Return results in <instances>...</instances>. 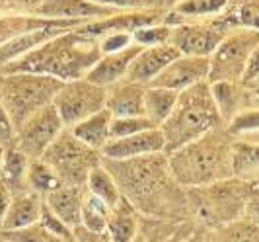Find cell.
Here are the masks:
<instances>
[{
    "label": "cell",
    "mask_w": 259,
    "mask_h": 242,
    "mask_svg": "<svg viewBox=\"0 0 259 242\" xmlns=\"http://www.w3.org/2000/svg\"><path fill=\"white\" fill-rule=\"evenodd\" d=\"M102 166L113 176L121 197L137 213L158 221H183L191 217L187 191L174 180L164 153L129 160L102 158Z\"/></svg>",
    "instance_id": "6da1fadb"
},
{
    "label": "cell",
    "mask_w": 259,
    "mask_h": 242,
    "mask_svg": "<svg viewBox=\"0 0 259 242\" xmlns=\"http://www.w3.org/2000/svg\"><path fill=\"white\" fill-rule=\"evenodd\" d=\"M102 59L98 41L80 29H68L61 36L45 41L37 49L29 51L6 64L0 75L8 73H33L45 75L63 82L86 78L92 66Z\"/></svg>",
    "instance_id": "7a4b0ae2"
},
{
    "label": "cell",
    "mask_w": 259,
    "mask_h": 242,
    "mask_svg": "<svg viewBox=\"0 0 259 242\" xmlns=\"http://www.w3.org/2000/svg\"><path fill=\"white\" fill-rule=\"evenodd\" d=\"M174 180L187 190L210 186L234 176V151L212 131L168 156Z\"/></svg>",
    "instance_id": "3957f363"
},
{
    "label": "cell",
    "mask_w": 259,
    "mask_h": 242,
    "mask_svg": "<svg viewBox=\"0 0 259 242\" xmlns=\"http://www.w3.org/2000/svg\"><path fill=\"white\" fill-rule=\"evenodd\" d=\"M219 117L221 114L212 92L203 82L183 90L182 96H178L174 112L160 125L164 135V153H176L212 131L219 123Z\"/></svg>",
    "instance_id": "277c9868"
},
{
    "label": "cell",
    "mask_w": 259,
    "mask_h": 242,
    "mask_svg": "<svg viewBox=\"0 0 259 242\" xmlns=\"http://www.w3.org/2000/svg\"><path fill=\"white\" fill-rule=\"evenodd\" d=\"M63 84V80L33 73L0 75V102L10 117L14 133L33 114L51 106Z\"/></svg>",
    "instance_id": "5b68a950"
},
{
    "label": "cell",
    "mask_w": 259,
    "mask_h": 242,
    "mask_svg": "<svg viewBox=\"0 0 259 242\" xmlns=\"http://www.w3.org/2000/svg\"><path fill=\"white\" fill-rule=\"evenodd\" d=\"M249 191L251 188L247 184H238L230 180L187 190L191 217L207 230L234 223L244 217Z\"/></svg>",
    "instance_id": "8992f818"
},
{
    "label": "cell",
    "mask_w": 259,
    "mask_h": 242,
    "mask_svg": "<svg viewBox=\"0 0 259 242\" xmlns=\"http://www.w3.org/2000/svg\"><path fill=\"white\" fill-rule=\"evenodd\" d=\"M39 160L51 168L61 184L86 188L90 172L102 164V154L78 141L68 129H65Z\"/></svg>",
    "instance_id": "52a82bcc"
},
{
    "label": "cell",
    "mask_w": 259,
    "mask_h": 242,
    "mask_svg": "<svg viewBox=\"0 0 259 242\" xmlns=\"http://www.w3.org/2000/svg\"><path fill=\"white\" fill-rule=\"evenodd\" d=\"M105 102H107V88L96 86L86 78H78L61 86L53 100V106L65 129H70L80 121H84L86 117L104 110Z\"/></svg>",
    "instance_id": "ba28073f"
},
{
    "label": "cell",
    "mask_w": 259,
    "mask_h": 242,
    "mask_svg": "<svg viewBox=\"0 0 259 242\" xmlns=\"http://www.w3.org/2000/svg\"><path fill=\"white\" fill-rule=\"evenodd\" d=\"M63 131H65V125L57 114L55 106L51 103V106H45L43 110H39L37 114L31 115L26 123L16 131L12 145L20 153L26 154L29 160H39L43 153L53 145V141Z\"/></svg>",
    "instance_id": "9c48e42d"
},
{
    "label": "cell",
    "mask_w": 259,
    "mask_h": 242,
    "mask_svg": "<svg viewBox=\"0 0 259 242\" xmlns=\"http://www.w3.org/2000/svg\"><path fill=\"white\" fill-rule=\"evenodd\" d=\"M257 43V31H240L234 33L232 38L222 39L210 61V78L217 82H226L242 75L246 71L249 55L253 53L251 49H255Z\"/></svg>",
    "instance_id": "30bf717a"
},
{
    "label": "cell",
    "mask_w": 259,
    "mask_h": 242,
    "mask_svg": "<svg viewBox=\"0 0 259 242\" xmlns=\"http://www.w3.org/2000/svg\"><path fill=\"white\" fill-rule=\"evenodd\" d=\"M14 8L24 10L27 16L45 20L84 22L86 18H100L109 14V8L98 6L88 0H12Z\"/></svg>",
    "instance_id": "8fae6325"
},
{
    "label": "cell",
    "mask_w": 259,
    "mask_h": 242,
    "mask_svg": "<svg viewBox=\"0 0 259 242\" xmlns=\"http://www.w3.org/2000/svg\"><path fill=\"white\" fill-rule=\"evenodd\" d=\"M210 73V61L208 57H189L183 55L178 57L174 63H169L158 77L150 82L154 88H166L180 92L187 90L203 82Z\"/></svg>",
    "instance_id": "7c38bea8"
},
{
    "label": "cell",
    "mask_w": 259,
    "mask_h": 242,
    "mask_svg": "<svg viewBox=\"0 0 259 242\" xmlns=\"http://www.w3.org/2000/svg\"><path fill=\"white\" fill-rule=\"evenodd\" d=\"M158 153H164V135L160 127L141 131L123 139H111L102 149V156L111 160H129Z\"/></svg>",
    "instance_id": "4fadbf2b"
},
{
    "label": "cell",
    "mask_w": 259,
    "mask_h": 242,
    "mask_svg": "<svg viewBox=\"0 0 259 242\" xmlns=\"http://www.w3.org/2000/svg\"><path fill=\"white\" fill-rule=\"evenodd\" d=\"M182 53L174 45H152L148 49H141V53L133 59L125 78L135 84H150L169 63H174Z\"/></svg>",
    "instance_id": "5bb4252c"
},
{
    "label": "cell",
    "mask_w": 259,
    "mask_h": 242,
    "mask_svg": "<svg viewBox=\"0 0 259 242\" xmlns=\"http://www.w3.org/2000/svg\"><path fill=\"white\" fill-rule=\"evenodd\" d=\"M222 39V29L214 26H183L171 31V45L189 57H208Z\"/></svg>",
    "instance_id": "9a60e30c"
},
{
    "label": "cell",
    "mask_w": 259,
    "mask_h": 242,
    "mask_svg": "<svg viewBox=\"0 0 259 242\" xmlns=\"http://www.w3.org/2000/svg\"><path fill=\"white\" fill-rule=\"evenodd\" d=\"M139 53H141V47H125L121 51L105 55L92 66V71L86 75V80L96 86H102V88L113 86L127 75L129 64Z\"/></svg>",
    "instance_id": "2e32d148"
},
{
    "label": "cell",
    "mask_w": 259,
    "mask_h": 242,
    "mask_svg": "<svg viewBox=\"0 0 259 242\" xmlns=\"http://www.w3.org/2000/svg\"><path fill=\"white\" fill-rule=\"evenodd\" d=\"M84 193H86V188H82V186L61 184L59 188L49 191L43 197V201L66 227L74 230L80 227V209H82Z\"/></svg>",
    "instance_id": "e0dca14e"
},
{
    "label": "cell",
    "mask_w": 259,
    "mask_h": 242,
    "mask_svg": "<svg viewBox=\"0 0 259 242\" xmlns=\"http://www.w3.org/2000/svg\"><path fill=\"white\" fill-rule=\"evenodd\" d=\"M144 92L141 84L135 82H117L113 90L107 92L105 108L113 117H146L144 110Z\"/></svg>",
    "instance_id": "ac0fdd59"
},
{
    "label": "cell",
    "mask_w": 259,
    "mask_h": 242,
    "mask_svg": "<svg viewBox=\"0 0 259 242\" xmlns=\"http://www.w3.org/2000/svg\"><path fill=\"white\" fill-rule=\"evenodd\" d=\"M43 211V197L33 191H24L12 195L8 211L2 223V232H10V230H20L31 227L39 223Z\"/></svg>",
    "instance_id": "d6986e66"
},
{
    "label": "cell",
    "mask_w": 259,
    "mask_h": 242,
    "mask_svg": "<svg viewBox=\"0 0 259 242\" xmlns=\"http://www.w3.org/2000/svg\"><path fill=\"white\" fill-rule=\"evenodd\" d=\"M53 26L65 27H78L82 22H65V20H45V18H35V16H2L0 18V45L8 43L16 38H22L27 33H33L39 29Z\"/></svg>",
    "instance_id": "ffe728a7"
},
{
    "label": "cell",
    "mask_w": 259,
    "mask_h": 242,
    "mask_svg": "<svg viewBox=\"0 0 259 242\" xmlns=\"http://www.w3.org/2000/svg\"><path fill=\"white\" fill-rule=\"evenodd\" d=\"M189 219H183V221H158L152 219V236H146L141 227H139V234L135 242H208V234L203 238L201 232L207 229H199L191 230L187 229Z\"/></svg>",
    "instance_id": "44dd1931"
},
{
    "label": "cell",
    "mask_w": 259,
    "mask_h": 242,
    "mask_svg": "<svg viewBox=\"0 0 259 242\" xmlns=\"http://www.w3.org/2000/svg\"><path fill=\"white\" fill-rule=\"evenodd\" d=\"M29 158L20 153L14 145L4 147L2 156V168H0V182L6 186L10 195H18L27 190V170H29Z\"/></svg>",
    "instance_id": "7402d4cb"
},
{
    "label": "cell",
    "mask_w": 259,
    "mask_h": 242,
    "mask_svg": "<svg viewBox=\"0 0 259 242\" xmlns=\"http://www.w3.org/2000/svg\"><path fill=\"white\" fill-rule=\"evenodd\" d=\"M141 227V217L137 209L121 197V201L111 207V215L107 221L105 232L109 234L111 242H135Z\"/></svg>",
    "instance_id": "603a6c76"
},
{
    "label": "cell",
    "mask_w": 259,
    "mask_h": 242,
    "mask_svg": "<svg viewBox=\"0 0 259 242\" xmlns=\"http://www.w3.org/2000/svg\"><path fill=\"white\" fill-rule=\"evenodd\" d=\"M111 119L113 115L109 114V110L104 108L98 114L86 117L84 121L76 123L74 127H70L68 131L76 137L78 141H82L84 145H88L94 151H102L105 145L109 143V129H111Z\"/></svg>",
    "instance_id": "cb8c5ba5"
},
{
    "label": "cell",
    "mask_w": 259,
    "mask_h": 242,
    "mask_svg": "<svg viewBox=\"0 0 259 242\" xmlns=\"http://www.w3.org/2000/svg\"><path fill=\"white\" fill-rule=\"evenodd\" d=\"M178 92L166 88H148L144 92V110H146V117L154 123L156 127H160L169 114L174 112L176 102H178Z\"/></svg>",
    "instance_id": "d4e9b609"
},
{
    "label": "cell",
    "mask_w": 259,
    "mask_h": 242,
    "mask_svg": "<svg viewBox=\"0 0 259 242\" xmlns=\"http://www.w3.org/2000/svg\"><path fill=\"white\" fill-rule=\"evenodd\" d=\"M208 242H259V223L242 217L224 227L208 230Z\"/></svg>",
    "instance_id": "484cf974"
},
{
    "label": "cell",
    "mask_w": 259,
    "mask_h": 242,
    "mask_svg": "<svg viewBox=\"0 0 259 242\" xmlns=\"http://www.w3.org/2000/svg\"><path fill=\"white\" fill-rule=\"evenodd\" d=\"M111 215V207L102 201L100 197L84 193L82 199V209H80V227L92 230V232H105L107 229V221Z\"/></svg>",
    "instance_id": "4316f807"
},
{
    "label": "cell",
    "mask_w": 259,
    "mask_h": 242,
    "mask_svg": "<svg viewBox=\"0 0 259 242\" xmlns=\"http://www.w3.org/2000/svg\"><path fill=\"white\" fill-rule=\"evenodd\" d=\"M86 191L96 195V197H100L109 207H115L121 201V191L117 188L115 180L102 164L96 166L90 172V176L86 180Z\"/></svg>",
    "instance_id": "83f0119b"
},
{
    "label": "cell",
    "mask_w": 259,
    "mask_h": 242,
    "mask_svg": "<svg viewBox=\"0 0 259 242\" xmlns=\"http://www.w3.org/2000/svg\"><path fill=\"white\" fill-rule=\"evenodd\" d=\"M61 186V180L43 160H31L27 170V190L45 197L49 191Z\"/></svg>",
    "instance_id": "f1b7e54d"
},
{
    "label": "cell",
    "mask_w": 259,
    "mask_h": 242,
    "mask_svg": "<svg viewBox=\"0 0 259 242\" xmlns=\"http://www.w3.org/2000/svg\"><path fill=\"white\" fill-rule=\"evenodd\" d=\"M154 127L156 125L148 117H113L111 129H109V141L131 137V135H137L141 131H148Z\"/></svg>",
    "instance_id": "f546056e"
},
{
    "label": "cell",
    "mask_w": 259,
    "mask_h": 242,
    "mask_svg": "<svg viewBox=\"0 0 259 242\" xmlns=\"http://www.w3.org/2000/svg\"><path fill=\"white\" fill-rule=\"evenodd\" d=\"M0 234L8 242H66L63 238H59L57 234L49 232L41 223H35L31 227H26V229L20 230H10V232H2L0 230Z\"/></svg>",
    "instance_id": "4dcf8cb0"
},
{
    "label": "cell",
    "mask_w": 259,
    "mask_h": 242,
    "mask_svg": "<svg viewBox=\"0 0 259 242\" xmlns=\"http://www.w3.org/2000/svg\"><path fill=\"white\" fill-rule=\"evenodd\" d=\"M259 170V147L240 145L234 149V176L246 178L247 174Z\"/></svg>",
    "instance_id": "1f68e13d"
},
{
    "label": "cell",
    "mask_w": 259,
    "mask_h": 242,
    "mask_svg": "<svg viewBox=\"0 0 259 242\" xmlns=\"http://www.w3.org/2000/svg\"><path fill=\"white\" fill-rule=\"evenodd\" d=\"M39 223L45 227V229L53 232V234H57L59 238H63L66 242H72L74 240V230L70 229V227H66L65 223L59 219V217L53 213L51 209L45 205L43 201V211H41V219H39Z\"/></svg>",
    "instance_id": "d6a6232c"
},
{
    "label": "cell",
    "mask_w": 259,
    "mask_h": 242,
    "mask_svg": "<svg viewBox=\"0 0 259 242\" xmlns=\"http://www.w3.org/2000/svg\"><path fill=\"white\" fill-rule=\"evenodd\" d=\"M226 4V0H185L180 6V12L183 14H208L221 10Z\"/></svg>",
    "instance_id": "836d02e7"
},
{
    "label": "cell",
    "mask_w": 259,
    "mask_h": 242,
    "mask_svg": "<svg viewBox=\"0 0 259 242\" xmlns=\"http://www.w3.org/2000/svg\"><path fill=\"white\" fill-rule=\"evenodd\" d=\"M171 38V29L169 27H148V29H137L135 31V39L141 41V43H162L166 39Z\"/></svg>",
    "instance_id": "e575fe53"
},
{
    "label": "cell",
    "mask_w": 259,
    "mask_h": 242,
    "mask_svg": "<svg viewBox=\"0 0 259 242\" xmlns=\"http://www.w3.org/2000/svg\"><path fill=\"white\" fill-rule=\"evenodd\" d=\"M238 18H240L238 22H242V24H246V26L259 27V0L244 2L242 8H240Z\"/></svg>",
    "instance_id": "d590c367"
},
{
    "label": "cell",
    "mask_w": 259,
    "mask_h": 242,
    "mask_svg": "<svg viewBox=\"0 0 259 242\" xmlns=\"http://www.w3.org/2000/svg\"><path fill=\"white\" fill-rule=\"evenodd\" d=\"M129 36H125V33H107L105 39L102 41V45H100V49L105 53V55H109V53H117L121 51V49H125L127 47V43H129Z\"/></svg>",
    "instance_id": "8d00e7d4"
},
{
    "label": "cell",
    "mask_w": 259,
    "mask_h": 242,
    "mask_svg": "<svg viewBox=\"0 0 259 242\" xmlns=\"http://www.w3.org/2000/svg\"><path fill=\"white\" fill-rule=\"evenodd\" d=\"M14 127L10 123V117L6 114L4 106L0 102V147H6V145H12L14 141Z\"/></svg>",
    "instance_id": "74e56055"
},
{
    "label": "cell",
    "mask_w": 259,
    "mask_h": 242,
    "mask_svg": "<svg viewBox=\"0 0 259 242\" xmlns=\"http://www.w3.org/2000/svg\"><path fill=\"white\" fill-rule=\"evenodd\" d=\"M72 242H111L107 232H92V230L78 227L74 229V240Z\"/></svg>",
    "instance_id": "f35d334b"
},
{
    "label": "cell",
    "mask_w": 259,
    "mask_h": 242,
    "mask_svg": "<svg viewBox=\"0 0 259 242\" xmlns=\"http://www.w3.org/2000/svg\"><path fill=\"white\" fill-rule=\"evenodd\" d=\"M244 217L259 223V190L249 191L246 201V209H244Z\"/></svg>",
    "instance_id": "ab89813d"
},
{
    "label": "cell",
    "mask_w": 259,
    "mask_h": 242,
    "mask_svg": "<svg viewBox=\"0 0 259 242\" xmlns=\"http://www.w3.org/2000/svg\"><path fill=\"white\" fill-rule=\"evenodd\" d=\"M259 127V114H246L232 123V131H247Z\"/></svg>",
    "instance_id": "60d3db41"
},
{
    "label": "cell",
    "mask_w": 259,
    "mask_h": 242,
    "mask_svg": "<svg viewBox=\"0 0 259 242\" xmlns=\"http://www.w3.org/2000/svg\"><path fill=\"white\" fill-rule=\"evenodd\" d=\"M259 78V47L253 49V53L249 55V59H247V64H246V71H244V80H255Z\"/></svg>",
    "instance_id": "b9f144b4"
},
{
    "label": "cell",
    "mask_w": 259,
    "mask_h": 242,
    "mask_svg": "<svg viewBox=\"0 0 259 242\" xmlns=\"http://www.w3.org/2000/svg\"><path fill=\"white\" fill-rule=\"evenodd\" d=\"M10 191L6 190V186L0 182V230H2V223H4V217H6V211H8V205H10Z\"/></svg>",
    "instance_id": "7bdbcfd3"
},
{
    "label": "cell",
    "mask_w": 259,
    "mask_h": 242,
    "mask_svg": "<svg viewBox=\"0 0 259 242\" xmlns=\"http://www.w3.org/2000/svg\"><path fill=\"white\" fill-rule=\"evenodd\" d=\"M88 2H100V4H115V6H141L150 0H88Z\"/></svg>",
    "instance_id": "ee69618b"
},
{
    "label": "cell",
    "mask_w": 259,
    "mask_h": 242,
    "mask_svg": "<svg viewBox=\"0 0 259 242\" xmlns=\"http://www.w3.org/2000/svg\"><path fill=\"white\" fill-rule=\"evenodd\" d=\"M2 156H4V147H0V168H2Z\"/></svg>",
    "instance_id": "f6af8a7d"
},
{
    "label": "cell",
    "mask_w": 259,
    "mask_h": 242,
    "mask_svg": "<svg viewBox=\"0 0 259 242\" xmlns=\"http://www.w3.org/2000/svg\"><path fill=\"white\" fill-rule=\"evenodd\" d=\"M0 242H8V240H6V238H4V236H2V234H0Z\"/></svg>",
    "instance_id": "bcb514c9"
},
{
    "label": "cell",
    "mask_w": 259,
    "mask_h": 242,
    "mask_svg": "<svg viewBox=\"0 0 259 242\" xmlns=\"http://www.w3.org/2000/svg\"><path fill=\"white\" fill-rule=\"evenodd\" d=\"M257 94H259V84H257Z\"/></svg>",
    "instance_id": "7dc6e473"
}]
</instances>
